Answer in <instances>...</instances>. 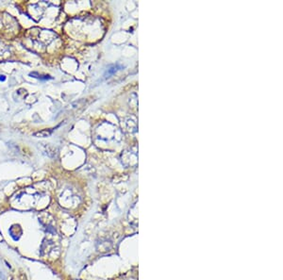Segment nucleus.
<instances>
[{
    "instance_id": "2",
    "label": "nucleus",
    "mask_w": 283,
    "mask_h": 280,
    "mask_svg": "<svg viewBox=\"0 0 283 280\" xmlns=\"http://www.w3.org/2000/svg\"><path fill=\"white\" fill-rule=\"evenodd\" d=\"M6 79V77L4 76H0V80H2V81H4Z\"/></svg>"
},
{
    "instance_id": "1",
    "label": "nucleus",
    "mask_w": 283,
    "mask_h": 280,
    "mask_svg": "<svg viewBox=\"0 0 283 280\" xmlns=\"http://www.w3.org/2000/svg\"><path fill=\"white\" fill-rule=\"evenodd\" d=\"M51 132H52L51 130H50V131H47V130H43V131L35 133L34 136H36V137H47V136H49L51 134Z\"/></svg>"
}]
</instances>
